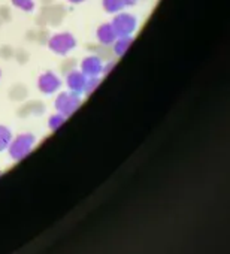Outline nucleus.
Wrapping results in <instances>:
<instances>
[{
    "label": "nucleus",
    "mask_w": 230,
    "mask_h": 254,
    "mask_svg": "<svg viewBox=\"0 0 230 254\" xmlns=\"http://www.w3.org/2000/svg\"><path fill=\"white\" fill-rule=\"evenodd\" d=\"M35 144H36V136L33 133H21L12 138L6 151L9 153V157L14 162H21L33 151Z\"/></svg>",
    "instance_id": "1"
},
{
    "label": "nucleus",
    "mask_w": 230,
    "mask_h": 254,
    "mask_svg": "<svg viewBox=\"0 0 230 254\" xmlns=\"http://www.w3.org/2000/svg\"><path fill=\"white\" fill-rule=\"evenodd\" d=\"M82 100H81V94H76L70 90L67 91H60L56 97V102H54V106L57 109L58 114L64 115L66 118L70 117L75 111L79 109Z\"/></svg>",
    "instance_id": "2"
},
{
    "label": "nucleus",
    "mask_w": 230,
    "mask_h": 254,
    "mask_svg": "<svg viewBox=\"0 0 230 254\" xmlns=\"http://www.w3.org/2000/svg\"><path fill=\"white\" fill-rule=\"evenodd\" d=\"M111 24L114 27V32L117 33V36H132L138 29L136 17L123 11L117 12V15L114 17Z\"/></svg>",
    "instance_id": "3"
},
{
    "label": "nucleus",
    "mask_w": 230,
    "mask_h": 254,
    "mask_svg": "<svg viewBox=\"0 0 230 254\" xmlns=\"http://www.w3.org/2000/svg\"><path fill=\"white\" fill-rule=\"evenodd\" d=\"M48 47L53 53H56L58 56H66L72 50H75L76 39L69 32H60V33H56L54 36H51V39L48 41Z\"/></svg>",
    "instance_id": "4"
},
{
    "label": "nucleus",
    "mask_w": 230,
    "mask_h": 254,
    "mask_svg": "<svg viewBox=\"0 0 230 254\" xmlns=\"http://www.w3.org/2000/svg\"><path fill=\"white\" fill-rule=\"evenodd\" d=\"M103 60L99 56H87L81 62V72L87 78H99L103 75Z\"/></svg>",
    "instance_id": "5"
},
{
    "label": "nucleus",
    "mask_w": 230,
    "mask_h": 254,
    "mask_svg": "<svg viewBox=\"0 0 230 254\" xmlns=\"http://www.w3.org/2000/svg\"><path fill=\"white\" fill-rule=\"evenodd\" d=\"M38 88L44 94H56L61 88V79L54 72H45L38 78Z\"/></svg>",
    "instance_id": "6"
},
{
    "label": "nucleus",
    "mask_w": 230,
    "mask_h": 254,
    "mask_svg": "<svg viewBox=\"0 0 230 254\" xmlns=\"http://www.w3.org/2000/svg\"><path fill=\"white\" fill-rule=\"evenodd\" d=\"M87 76L81 70H70L66 76V85L70 91L76 94H82L85 90Z\"/></svg>",
    "instance_id": "7"
},
{
    "label": "nucleus",
    "mask_w": 230,
    "mask_h": 254,
    "mask_svg": "<svg viewBox=\"0 0 230 254\" xmlns=\"http://www.w3.org/2000/svg\"><path fill=\"white\" fill-rule=\"evenodd\" d=\"M96 38L102 45H112L114 41L117 39V33L114 32V27L111 23H105L102 24L97 32H96Z\"/></svg>",
    "instance_id": "8"
},
{
    "label": "nucleus",
    "mask_w": 230,
    "mask_h": 254,
    "mask_svg": "<svg viewBox=\"0 0 230 254\" xmlns=\"http://www.w3.org/2000/svg\"><path fill=\"white\" fill-rule=\"evenodd\" d=\"M136 3V0H103L102 5H103V9L109 14H117V12H121L124 8L127 6H132Z\"/></svg>",
    "instance_id": "9"
},
{
    "label": "nucleus",
    "mask_w": 230,
    "mask_h": 254,
    "mask_svg": "<svg viewBox=\"0 0 230 254\" xmlns=\"http://www.w3.org/2000/svg\"><path fill=\"white\" fill-rule=\"evenodd\" d=\"M133 44V38L132 36H117V39L114 41L112 47H114V54L117 57H123L127 50L130 48V45Z\"/></svg>",
    "instance_id": "10"
},
{
    "label": "nucleus",
    "mask_w": 230,
    "mask_h": 254,
    "mask_svg": "<svg viewBox=\"0 0 230 254\" xmlns=\"http://www.w3.org/2000/svg\"><path fill=\"white\" fill-rule=\"evenodd\" d=\"M12 132L8 129L6 126H2L0 124V153H3L8 150L11 141H12Z\"/></svg>",
    "instance_id": "11"
},
{
    "label": "nucleus",
    "mask_w": 230,
    "mask_h": 254,
    "mask_svg": "<svg viewBox=\"0 0 230 254\" xmlns=\"http://www.w3.org/2000/svg\"><path fill=\"white\" fill-rule=\"evenodd\" d=\"M64 121H66V117L61 115V114H58V112L54 114V115H51L50 120H48V127H50V130H53V132L58 130L60 127L64 124Z\"/></svg>",
    "instance_id": "12"
},
{
    "label": "nucleus",
    "mask_w": 230,
    "mask_h": 254,
    "mask_svg": "<svg viewBox=\"0 0 230 254\" xmlns=\"http://www.w3.org/2000/svg\"><path fill=\"white\" fill-rule=\"evenodd\" d=\"M12 5L24 12H30L35 9V0H11Z\"/></svg>",
    "instance_id": "13"
},
{
    "label": "nucleus",
    "mask_w": 230,
    "mask_h": 254,
    "mask_svg": "<svg viewBox=\"0 0 230 254\" xmlns=\"http://www.w3.org/2000/svg\"><path fill=\"white\" fill-rule=\"evenodd\" d=\"M99 84H100V78H87V84H85L84 93H85L87 96L91 94V93L99 87Z\"/></svg>",
    "instance_id": "14"
},
{
    "label": "nucleus",
    "mask_w": 230,
    "mask_h": 254,
    "mask_svg": "<svg viewBox=\"0 0 230 254\" xmlns=\"http://www.w3.org/2000/svg\"><path fill=\"white\" fill-rule=\"evenodd\" d=\"M114 64H115L114 62H112V63H108V64H103V75H106V73L114 67Z\"/></svg>",
    "instance_id": "15"
},
{
    "label": "nucleus",
    "mask_w": 230,
    "mask_h": 254,
    "mask_svg": "<svg viewBox=\"0 0 230 254\" xmlns=\"http://www.w3.org/2000/svg\"><path fill=\"white\" fill-rule=\"evenodd\" d=\"M67 2H70V3H82L84 0H67Z\"/></svg>",
    "instance_id": "16"
},
{
    "label": "nucleus",
    "mask_w": 230,
    "mask_h": 254,
    "mask_svg": "<svg viewBox=\"0 0 230 254\" xmlns=\"http://www.w3.org/2000/svg\"><path fill=\"white\" fill-rule=\"evenodd\" d=\"M0 78H2V70H0Z\"/></svg>",
    "instance_id": "17"
},
{
    "label": "nucleus",
    "mask_w": 230,
    "mask_h": 254,
    "mask_svg": "<svg viewBox=\"0 0 230 254\" xmlns=\"http://www.w3.org/2000/svg\"><path fill=\"white\" fill-rule=\"evenodd\" d=\"M0 177H2V171H0Z\"/></svg>",
    "instance_id": "18"
}]
</instances>
